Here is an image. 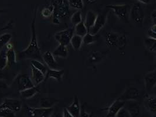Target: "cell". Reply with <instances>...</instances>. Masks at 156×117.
Returning a JSON list of instances; mask_svg holds the SVG:
<instances>
[{"mask_svg": "<svg viewBox=\"0 0 156 117\" xmlns=\"http://www.w3.org/2000/svg\"><path fill=\"white\" fill-rule=\"evenodd\" d=\"M37 18V9H35L34 18L32 20L31 24V39L29 43L28 46L25 50L21 51L19 53V57L21 59H31L32 60H42V55L41 53V49L39 47L37 40V35L36 33L35 22Z\"/></svg>", "mask_w": 156, "mask_h": 117, "instance_id": "cell-1", "label": "cell"}, {"mask_svg": "<svg viewBox=\"0 0 156 117\" xmlns=\"http://www.w3.org/2000/svg\"><path fill=\"white\" fill-rule=\"evenodd\" d=\"M54 6L52 21L55 25L61 23V21L69 15V4L66 0H53L51 3Z\"/></svg>", "mask_w": 156, "mask_h": 117, "instance_id": "cell-2", "label": "cell"}, {"mask_svg": "<svg viewBox=\"0 0 156 117\" xmlns=\"http://www.w3.org/2000/svg\"><path fill=\"white\" fill-rule=\"evenodd\" d=\"M75 28H69L55 34V39L59 44L67 46L70 44V40L74 35Z\"/></svg>", "mask_w": 156, "mask_h": 117, "instance_id": "cell-3", "label": "cell"}, {"mask_svg": "<svg viewBox=\"0 0 156 117\" xmlns=\"http://www.w3.org/2000/svg\"><path fill=\"white\" fill-rule=\"evenodd\" d=\"M129 16L136 25H141L143 24L144 19V12L139 2H136L133 5L130 11Z\"/></svg>", "mask_w": 156, "mask_h": 117, "instance_id": "cell-4", "label": "cell"}, {"mask_svg": "<svg viewBox=\"0 0 156 117\" xmlns=\"http://www.w3.org/2000/svg\"><path fill=\"white\" fill-rule=\"evenodd\" d=\"M107 7L111 9L119 19L124 21H127L130 14L129 5H107Z\"/></svg>", "mask_w": 156, "mask_h": 117, "instance_id": "cell-5", "label": "cell"}, {"mask_svg": "<svg viewBox=\"0 0 156 117\" xmlns=\"http://www.w3.org/2000/svg\"><path fill=\"white\" fill-rule=\"evenodd\" d=\"M54 108L27 107V112L29 117H51Z\"/></svg>", "mask_w": 156, "mask_h": 117, "instance_id": "cell-6", "label": "cell"}, {"mask_svg": "<svg viewBox=\"0 0 156 117\" xmlns=\"http://www.w3.org/2000/svg\"><path fill=\"white\" fill-rule=\"evenodd\" d=\"M107 21V12H103L98 14L94 26L90 28L88 32L93 35H96L104 27Z\"/></svg>", "mask_w": 156, "mask_h": 117, "instance_id": "cell-7", "label": "cell"}, {"mask_svg": "<svg viewBox=\"0 0 156 117\" xmlns=\"http://www.w3.org/2000/svg\"><path fill=\"white\" fill-rule=\"evenodd\" d=\"M16 83L18 90L20 92L35 86L31 77L29 76V75L26 74L19 75L17 77Z\"/></svg>", "mask_w": 156, "mask_h": 117, "instance_id": "cell-8", "label": "cell"}, {"mask_svg": "<svg viewBox=\"0 0 156 117\" xmlns=\"http://www.w3.org/2000/svg\"><path fill=\"white\" fill-rule=\"evenodd\" d=\"M140 95L139 91L138 89L134 87H130L127 88L123 93L122 94L118 99L127 102L130 100H137Z\"/></svg>", "mask_w": 156, "mask_h": 117, "instance_id": "cell-9", "label": "cell"}, {"mask_svg": "<svg viewBox=\"0 0 156 117\" xmlns=\"http://www.w3.org/2000/svg\"><path fill=\"white\" fill-rule=\"evenodd\" d=\"M125 108L129 111L132 117H138L140 113V107L139 102L136 100L126 102Z\"/></svg>", "mask_w": 156, "mask_h": 117, "instance_id": "cell-10", "label": "cell"}, {"mask_svg": "<svg viewBox=\"0 0 156 117\" xmlns=\"http://www.w3.org/2000/svg\"><path fill=\"white\" fill-rule=\"evenodd\" d=\"M144 81L146 91L152 90L156 85V69L147 73L144 76Z\"/></svg>", "mask_w": 156, "mask_h": 117, "instance_id": "cell-11", "label": "cell"}, {"mask_svg": "<svg viewBox=\"0 0 156 117\" xmlns=\"http://www.w3.org/2000/svg\"><path fill=\"white\" fill-rule=\"evenodd\" d=\"M125 101L117 98L108 108V114L106 117H115L118 112L125 106Z\"/></svg>", "mask_w": 156, "mask_h": 117, "instance_id": "cell-12", "label": "cell"}, {"mask_svg": "<svg viewBox=\"0 0 156 117\" xmlns=\"http://www.w3.org/2000/svg\"><path fill=\"white\" fill-rule=\"evenodd\" d=\"M2 104L7 107L9 109L14 111L16 112L20 111L23 107L22 102L20 100L16 98H7L2 102Z\"/></svg>", "mask_w": 156, "mask_h": 117, "instance_id": "cell-13", "label": "cell"}, {"mask_svg": "<svg viewBox=\"0 0 156 117\" xmlns=\"http://www.w3.org/2000/svg\"><path fill=\"white\" fill-rule=\"evenodd\" d=\"M42 60L50 69H57L58 64L55 60V57L50 51L45 52L42 55Z\"/></svg>", "mask_w": 156, "mask_h": 117, "instance_id": "cell-14", "label": "cell"}, {"mask_svg": "<svg viewBox=\"0 0 156 117\" xmlns=\"http://www.w3.org/2000/svg\"><path fill=\"white\" fill-rule=\"evenodd\" d=\"M66 108L73 117H80L81 108H80V102L77 95L74 96L73 102Z\"/></svg>", "mask_w": 156, "mask_h": 117, "instance_id": "cell-15", "label": "cell"}, {"mask_svg": "<svg viewBox=\"0 0 156 117\" xmlns=\"http://www.w3.org/2000/svg\"><path fill=\"white\" fill-rule=\"evenodd\" d=\"M32 80L35 86H38L45 80V75L31 65Z\"/></svg>", "mask_w": 156, "mask_h": 117, "instance_id": "cell-16", "label": "cell"}, {"mask_svg": "<svg viewBox=\"0 0 156 117\" xmlns=\"http://www.w3.org/2000/svg\"><path fill=\"white\" fill-rule=\"evenodd\" d=\"M64 70L48 69L45 75V80L48 78H54L58 82H61L64 75Z\"/></svg>", "mask_w": 156, "mask_h": 117, "instance_id": "cell-17", "label": "cell"}, {"mask_svg": "<svg viewBox=\"0 0 156 117\" xmlns=\"http://www.w3.org/2000/svg\"><path fill=\"white\" fill-rule=\"evenodd\" d=\"M98 14L92 10H89L86 13L85 20L84 23L86 25V28L89 30L94 26V23L96 19Z\"/></svg>", "mask_w": 156, "mask_h": 117, "instance_id": "cell-18", "label": "cell"}, {"mask_svg": "<svg viewBox=\"0 0 156 117\" xmlns=\"http://www.w3.org/2000/svg\"><path fill=\"white\" fill-rule=\"evenodd\" d=\"M119 35L117 33L113 32H109L106 33L105 36L106 43L108 46H116Z\"/></svg>", "mask_w": 156, "mask_h": 117, "instance_id": "cell-19", "label": "cell"}, {"mask_svg": "<svg viewBox=\"0 0 156 117\" xmlns=\"http://www.w3.org/2000/svg\"><path fill=\"white\" fill-rule=\"evenodd\" d=\"M39 91L40 90L39 87H37V86H35L34 87L23 90L20 91V93L21 94V97L24 99H29L34 97L37 94L39 93Z\"/></svg>", "mask_w": 156, "mask_h": 117, "instance_id": "cell-20", "label": "cell"}, {"mask_svg": "<svg viewBox=\"0 0 156 117\" xmlns=\"http://www.w3.org/2000/svg\"><path fill=\"white\" fill-rule=\"evenodd\" d=\"M146 108L152 114H156V96L148 97L144 101Z\"/></svg>", "mask_w": 156, "mask_h": 117, "instance_id": "cell-21", "label": "cell"}, {"mask_svg": "<svg viewBox=\"0 0 156 117\" xmlns=\"http://www.w3.org/2000/svg\"><path fill=\"white\" fill-rule=\"evenodd\" d=\"M58 102L59 100L55 98H50V97L42 98L40 100V107L52 108Z\"/></svg>", "mask_w": 156, "mask_h": 117, "instance_id": "cell-22", "label": "cell"}, {"mask_svg": "<svg viewBox=\"0 0 156 117\" xmlns=\"http://www.w3.org/2000/svg\"><path fill=\"white\" fill-rule=\"evenodd\" d=\"M52 54L56 57L66 58L68 55V49L67 46L59 44L54 50Z\"/></svg>", "mask_w": 156, "mask_h": 117, "instance_id": "cell-23", "label": "cell"}, {"mask_svg": "<svg viewBox=\"0 0 156 117\" xmlns=\"http://www.w3.org/2000/svg\"><path fill=\"white\" fill-rule=\"evenodd\" d=\"M70 44L75 50H79L83 44V37L74 35L71 38Z\"/></svg>", "mask_w": 156, "mask_h": 117, "instance_id": "cell-24", "label": "cell"}, {"mask_svg": "<svg viewBox=\"0 0 156 117\" xmlns=\"http://www.w3.org/2000/svg\"><path fill=\"white\" fill-rule=\"evenodd\" d=\"M7 48L6 46L0 50V70L7 67Z\"/></svg>", "mask_w": 156, "mask_h": 117, "instance_id": "cell-25", "label": "cell"}, {"mask_svg": "<svg viewBox=\"0 0 156 117\" xmlns=\"http://www.w3.org/2000/svg\"><path fill=\"white\" fill-rule=\"evenodd\" d=\"M75 35L83 37L88 33V30L83 21L78 23L75 26Z\"/></svg>", "mask_w": 156, "mask_h": 117, "instance_id": "cell-26", "label": "cell"}, {"mask_svg": "<svg viewBox=\"0 0 156 117\" xmlns=\"http://www.w3.org/2000/svg\"><path fill=\"white\" fill-rule=\"evenodd\" d=\"M7 67H10L16 63V55L14 48L7 49Z\"/></svg>", "mask_w": 156, "mask_h": 117, "instance_id": "cell-27", "label": "cell"}, {"mask_svg": "<svg viewBox=\"0 0 156 117\" xmlns=\"http://www.w3.org/2000/svg\"><path fill=\"white\" fill-rule=\"evenodd\" d=\"M16 112L3 104L0 105V117H16Z\"/></svg>", "mask_w": 156, "mask_h": 117, "instance_id": "cell-28", "label": "cell"}, {"mask_svg": "<svg viewBox=\"0 0 156 117\" xmlns=\"http://www.w3.org/2000/svg\"><path fill=\"white\" fill-rule=\"evenodd\" d=\"M12 38V35L9 33H5L0 36V50L10 42Z\"/></svg>", "mask_w": 156, "mask_h": 117, "instance_id": "cell-29", "label": "cell"}, {"mask_svg": "<svg viewBox=\"0 0 156 117\" xmlns=\"http://www.w3.org/2000/svg\"><path fill=\"white\" fill-rule=\"evenodd\" d=\"M31 65L34 67H35L37 69L41 71L42 73H44L45 75H46L47 71H48V67L47 66H45L43 63L41 62L38 60H32Z\"/></svg>", "mask_w": 156, "mask_h": 117, "instance_id": "cell-30", "label": "cell"}, {"mask_svg": "<svg viewBox=\"0 0 156 117\" xmlns=\"http://www.w3.org/2000/svg\"><path fill=\"white\" fill-rule=\"evenodd\" d=\"M144 45L148 50L156 53V39L147 38L144 40Z\"/></svg>", "mask_w": 156, "mask_h": 117, "instance_id": "cell-31", "label": "cell"}, {"mask_svg": "<svg viewBox=\"0 0 156 117\" xmlns=\"http://www.w3.org/2000/svg\"><path fill=\"white\" fill-rule=\"evenodd\" d=\"M89 62L92 63H98L101 61L102 55L101 53L98 51H94L90 53L88 57Z\"/></svg>", "mask_w": 156, "mask_h": 117, "instance_id": "cell-32", "label": "cell"}, {"mask_svg": "<svg viewBox=\"0 0 156 117\" xmlns=\"http://www.w3.org/2000/svg\"><path fill=\"white\" fill-rule=\"evenodd\" d=\"M68 4L71 8L76 9H82L83 8V0H68Z\"/></svg>", "mask_w": 156, "mask_h": 117, "instance_id": "cell-33", "label": "cell"}, {"mask_svg": "<svg viewBox=\"0 0 156 117\" xmlns=\"http://www.w3.org/2000/svg\"><path fill=\"white\" fill-rule=\"evenodd\" d=\"M97 40L96 35H93L90 33H87L85 36L83 37V43L86 45H92Z\"/></svg>", "mask_w": 156, "mask_h": 117, "instance_id": "cell-34", "label": "cell"}, {"mask_svg": "<svg viewBox=\"0 0 156 117\" xmlns=\"http://www.w3.org/2000/svg\"><path fill=\"white\" fill-rule=\"evenodd\" d=\"M54 6L51 4L48 7H44L41 11V15L44 18H49L53 15Z\"/></svg>", "mask_w": 156, "mask_h": 117, "instance_id": "cell-35", "label": "cell"}, {"mask_svg": "<svg viewBox=\"0 0 156 117\" xmlns=\"http://www.w3.org/2000/svg\"><path fill=\"white\" fill-rule=\"evenodd\" d=\"M70 21L73 25H76L79 23L81 22L82 21V14L81 12L78 11L75 12L73 15L71 16L70 18Z\"/></svg>", "mask_w": 156, "mask_h": 117, "instance_id": "cell-36", "label": "cell"}, {"mask_svg": "<svg viewBox=\"0 0 156 117\" xmlns=\"http://www.w3.org/2000/svg\"><path fill=\"white\" fill-rule=\"evenodd\" d=\"M127 43V36L125 35L120 36L119 38L118 39V41H117L116 46L120 49H123L126 46Z\"/></svg>", "mask_w": 156, "mask_h": 117, "instance_id": "cell-37", "label": "cell"}, {"mask_svg": "<svg viewBox=\"0 0 156 117\" xmlns=\"http://www.w3.org/2000/svg\"><path fill=\"white\" fill-rule=\"evenodd\" d=\"M115 117H132V116L127 109L123 107L118 112Z\"/></svg>", "mask_w": 156, "mask_h": 117, "instance_id": "cell-38", "label": "cell"}, {"mask_svg": "<svg viewBox=\"0 0 156 117\" xmlns=\"http://www.w3.org/2000/svg\"><path fill=\"white\" fill-rule=\"evenodd\" d=\"M148 38L156 39V25H153L149 29L148 32Z\"/></svg>", "mask_w": 156, "mask_h": 117, "instance_id": "cell-39", "label": "cell"}, {"mask_svg": "<svg viewBox=\"0 0 156 117\" xmlns=\"http://www.w3.org/2000/svg\"><path fill=\"white\" fill-rule=\"evenodd\" d=\"M80 117H93L92 113L89 112L85 109L83 107L81 108V112H80Z\"/></svg>", "mask_w": 156, "mask_h": 117, "instance_id": "cell-40", "label": "cell"}, {"mask_svg": "<svg viewBox=\"0 0 156 117\" xmlns=\"http://www.w3.org/2000/svg\"><path fill=\"white\" fill-rule=\"evenodd\" d=\"M13 23H14V21H11L10 22H9L7 25H6L5 26H4V27L0 28V32L2 31H5L7 29H11L13 27Z\"/></svg>", "mask_w": 156, "mask_h": 117, "instance_id": "cell-41", "label": "cell"}, {"mask_svg": "<svg viewBox=\"0 0 156 117\" xmlns=\"http://www.w3.org/2000/svg\"><path fill=\"white\" fill-rule=\"evenodd\" d=\"M62 117H74L70 112L68 111L66 108H65L63 109Z\"/></svg>", "mask_w": 156, "mask_h": 117, "instance_id": "cell-42", "label": "cell"}, {"mask_svg": "<svg viewBox=\"0 0 156 117\" xmlns=\"http://www.w3.org/2000/svg\"><path fill=\"white\" fill-rule=\"evenodd\" d=\"M151 19L153 21V22L154 25H156V11H154L151 14Z\"/></svg>", "mask_w": 156, "mask_h": 117, "instance_id": "cell-43", "label": "cell"}, {"mask_svg": "<svg viewBox=\"0 0 156 117\" xmlns=\"http://www.w3.org/2000/svg\"><path fill=\"white\" fill-rule=\"evenodd\" d=\"M139 2L144 4H148L151 2V0H137Z\"/></svg>", "mask_w": 156, "mask_h": 117, "instance_id": "cell-44", "label": "cell"}, {"mask_svg": "<svg viewBox=\"0 0 156 117\" xmlns=\"http://www.w3.org/2000/svg\"><path fill=\"white\" fill-rule=\"evenodd\" d=\"M87 1L89 4H93L97 1V0H87Z\"/></svg>", "mask_w": 156, "mask_h": 117, "instance_id": "cell-45", "label": "cell"}, {"mask_svg": "<svg viewBox=\"0 0 156 117\" xmlns=\"http://www.w3.org/2000/svg\"><path fill=\"white\" fill-rule=\"evenodd\" d=\"M156 117V116H155V117Z\"/></svg>", "mask_w": 156, "mask_h": 117, "instance_id": "cell-46", "label": "cell"}, {"mask_svg": "<svg viewBox=\"0 0 156 117\" xmlns=\"http://www.w3.org/2000/svg\"></svg>", "mask_w": 156, "mask_h": 117, "instance_id": "cell-47", "label": "cell"}]
</instances>
